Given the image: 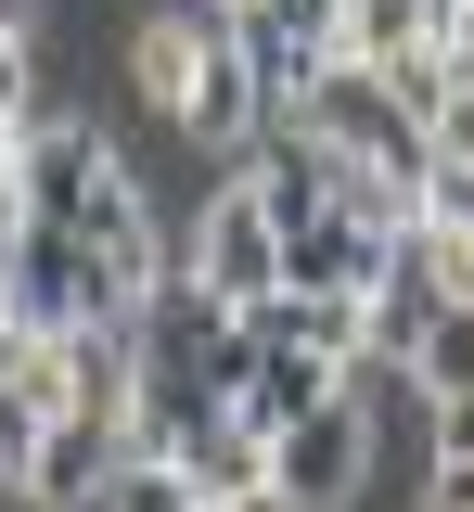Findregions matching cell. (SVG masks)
<instances>
[{
  "label": "cell",
  "mask_w": 474,
  "mask_h": 512,
  "mask_svg": "<svg viewBox=\"0 0 474 512\" xmlns=\"http://www.w3.org/2000/svg\"><path fill=\"white\" fill-rule=\"evenodd\" d=\"M0 308H13V333L65 346V333H90V320H116V295H103V256L77 244V231H52V218H26V205H13V269H0Z\"/></svg>",
  "instance_id": "obj_1"
},
{
  "label": "cell",
  "mask_w": 474,
  "mask_h": 512,
  "mask_svg": "<svg viewBox=\"0 0 474 512\" xmlns=\"http://www.w3.org/2000/svg\"><path fill=\"white\" fill-rule=\"evenodd\" d=\"M180 282H193L205 308L257 320V308L282 295V231H270V218H257V205H244L231 180H218V192L193 205V244H180Z\"/></svg>",
  "instance_id": "obj_2"
},
{
  "label": "cell",
  "mask_w": 474,
  "mask_h": 512,
  "mask_svg": "<svg viewBox=\"0 0 474 512\" xmlns=\"http://www.w3.org/2000/svg\"><path fill=\"white\" fill-rule=\"evenodd\" d=\"M257 487H282L295 512H346L359 487H372V410H359V397H334V410L282 423V436H270V474H257Z\"/></svg>",
  "instance_id": "obj_3"
},
{
  "label": "cell",
  "mask_w": 474,
  "mask_h": 512,
  "mask_svg": "<svg viewBox=\"0 0 474 512\" xmlns=\"http://www.w3.org/2000/svg\"><path fill=\"white\" fill-rule=\"evenodd\" d=\"M116 167H129V154H116V141H103L90 116H26V167H13V205H26V218H52V231H77V218H90V192L116 180Z\"/></svg>",
  "instance_id": "obj_4"
},
{
  "label": "cell",
  "mask_w": 474,
  "mask_h": 512,
  "mask_svg": "<svg viewBox=\"0 0 474 512\" xmlns=\"http://www.w3.org/2000/svg\"><path fill=\"white\" fill-rule=\"evenodd\" d=\"M385 269H398V231H372V218H346V205H308V218L282 231V295H359V308H372Z\"/></svg>",
  "instance_id": "obj_5"
},
{
  "label": "cell",
  "mask_w": 474,
  "mask_h": 512,
  "mask_svg": "<svg viewBox=\"0 0 474 512\" xmlns=\"http://www.w3.org/2000/svg\"><path fill=\"white\" fill-rule=\"evenodd\" d=\"M231 192H244L270 231H295L308 205H334V154H321L308 128H257V141L231 154Z\"/></svg>",
  "instance_id": "obj_6"
},
{
  "label": "cell",
  "mask_w": 474,
  "mask_h": 512,
  "mask_svg": "<svg viewBox=\"0 0 474 512\" xmlns=\"http://www.w3.org/2000/svg\"><path fill=\"white\" fill-rule=\"evenodd\" d=\"M116 461H129V423H90V410H65V423L39 436V461H26V487H13V500H39V512H90L103 487H116Z\"/></svg>",
  "instance_id": "obj_7"
},
{
  "label": "cell",
  "mask_w": 474,
  "mask_h": 512,
  "mask_svg": "<svg viewBox=\"0 0 474 512\" xmlns=\"http://www.w3.org/2000/svg\"><path fill=\"white\" fill-rule=\"evenodd\" d=\"M334 397H346V359H321V346L270 333V346H257V384H244V436L270 448L282 423H308V410H334Z\"/></svg>",
  "instance_id": "obj_8"
},
{
  "label": "cell",
  "mask_w": 474,
  "mask_h": 512,
  "mask_svg": "<svg viewBox=\"0 0 474 512\" xmlns=\"http://www.w3.org/2000/svg\"><path fill=\"white\" fill-rule=\"evenodd\" d=\"M205 52H218V13H205V0H193V13H141V26H129V90L180 116L193 77H205Z\"/></svg>",
  "instance_id": "obj_9"
},
{
  "label": "cell",
  "mask_w": 474,
  "mask_h": 512,
  "mask_svg": "<svg viewBox=\"0 0 474 512\" xmlns=\"http://www.w3.org/2000/svg\"><path fill=\"white\" fill-rule=\"evenodd\" d=\"M436 308H449V295H436V282H423V269H385V282H372V333H359V359H385V372H410V346H423V333H436Z\"/></svg>",
  "instance_id": "obj_10"
},
{
  "label": "cell",
  "mask_w": 474,
  "mask_h": 512,
  "mask_svg": "<svg viewBox=\"0 0 474 512\" xmlns=\"http://www.w3.org/2000/svg\"><path fill=\"white\" fill-rule=\"evenodd\" d=\"M410 397L423 410H474V308H436V333L410 346Z\"/></svg>",
  "instance_id": "obj_11"
},
{
  "label": "cell",
  "mask_w": 474,
  "mask_h": 512,
  "mask_svg": "<svg viewBox=\"0 0 474 512\" xmlns=\"http://www.w3.org/2000/svg\"><path fill=\"white\" fill-rule=\"evenodd\" d=\"M423 512H474V410H436V448H423Z\"/></svg>",
  "instance_id": "obj_12"
},
{
  "label": "cell",
  "mask_w": 474,
  "mask_h": 512,
  "mask_svg": "<svg viewBox=\"0 0 474 512\" xmlns=\"http://www.w3.org/2000/svg\"><path fill=\"white\" fill-rule=\"evenodd\" d=\"M90 512H205V500L167 474V461H141V448H129V461H116V487H103Z\"/></svg>",
  "instance_id": "obj_13"
},
{
  "label": "cell",
  "mask_w": 474,
  "mask_h": 512,
  "mask_svg": "<svg viewBox=\"0 0 474 512\" xmlns=\"http://www.w3.org/2000/svg\"><path fill=\"white\" fill-rule=\"evenodd\" d=\"M423 154H436V180H474V77H449V103L423 116Z\"/></svg>",
  "instance_id": "obj_14"
},
{
  "label": "cell",
  "mask_w": 474,
  "mask_h": 512,
  "mask_svg": "<svg viewBox=\"0 0 474 512\" xmlns=\"http://www.w3.org/2000/svg\"><path fill=\"white\" fill-rule=\"evenodd\" d=\"M13 167H26V116L0 103V192H13Z\"/></svg>",
  "instance_id": "obj_15"
},
{
  "label": "cell",
  "mask_w": 474,
  "mask_h": 512,
  "mask_svg": "<svg viewBox=\"0 0 474 512\" xmlns=\"http://www.w3.org/2000/svg\"><path fill=\"white\" fill-rule=\"evenodd\" d=\"M205 512H295L282 487H244V500H205Z\"/></svg>",
  "instance_id": "obj_16"
},
{
  "label": "cell",
  "mask_w": 474,
  "mask_h": 512,
  "mask_svg": "<svg viewBox=\"0 0 474 512\" xmlns=\"http://www.w3.org/2000/svg\"><path fill=\"white\" fill-rule=\"evenodd\" d=\"M205 13H231V0H205Z\"/></svg>",
  "instance_id": "obj_17"
}]
</instances>
